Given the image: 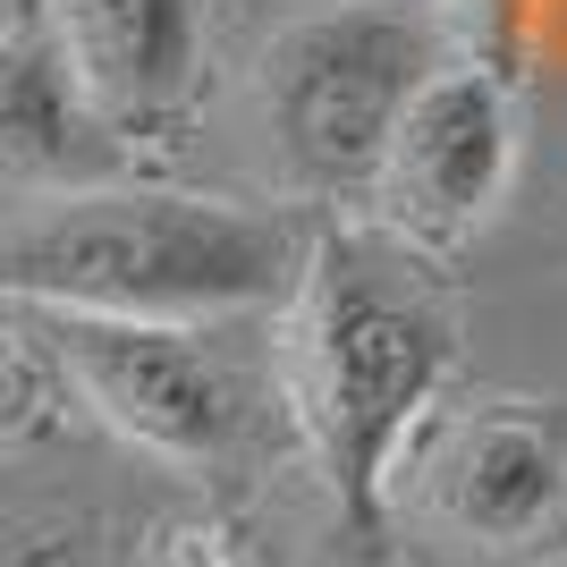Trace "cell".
Listing matches in <instances>:
<instances>
[{
    "label": "cell",
    "mask_w": 567,
    "mask_h": 567,
    "mask_svg": "<svg viewBox=\"0 0 567 567\" xmlns=\"http://www.w3.org/2000/svg\"><path fill=\"white\" fill-rule=\"evenodd\" d=\"M457 364V306L390 229H322L297 255L280 331V390L313 474L355 543L381 525V492L432 390Z\"/></svg>",
    "instance_id": "cell-1"
},
{
    "label": "cell",
    "mask_w": 567,
    "mask_h": 567,
    "mask_svg": "<svg viewBox=\"0 0 567 567\" xmlns=\"http://www.w3.org/2000/svg\"><path fill=\"white\" fill-rule=\"evenodd\" d=\"M288 220L169 187H85L0 237V288L25 306L127 313V322H220L271 306L297 280Z\"/></svg>",
    "instance_id": "cell-2"
},
{
    "label": "cell",
    "mask_w": 567,
    "mask_h": 567,
    "mask_svg": "<svg viewBox=\"0 0 567 567\" xmlns=\"http://www.w3.org/2000/svg\"><path fill=\"white\" fill-rule=\"evenodd\" d=\"M441 43L450 34L424 0H339V9H313L288 25L255 76L262 136L280 153L288 187L306 195L373 187L406 102L450 69Z\"/></svg>",
    "instance_id": "cell-3"
},
{
    "label": "cell",
    "mask_w": 567,
    "mask_h": 567,
    "mask_svg": "<svg viewBox=\"0 0 567 567\" xmlns=\"http://www.w3.org/2000/svg\"><path fill=\"white\" fill-rule=\"evenodd\" d=\"M34 331L51 339L60 373L85 390L118 441H136L178 466H220L246 441V390L229 355L204 339V322H127V313L34 306Z\"/></svg>",
    "instance_id": "cell-4"
},
{
    "label": "cell",
    "mask_w": 567,
    "mask_h": 567,
    "mask_svg": "<svg viewBox=\"0 0 567 567\" xmlns=\"http://www.w3.org/2000/svg\"><path fill=\"white\" fill-rule=\"evenodd\" d=\"M567 517V432L543 406H474L406 474V525L457 567H508Z\"/></svg>",
    "instance_id": "cell-5"
},
{
    "label": "cell",
    "mask_w": 567,
    "mask_h": 567,
    "mask_svg": "<svg viewBox=\"0 0 567 567\" xmlns=\"http://www.w3.org/2000/svg\"><path fill=\"white\" fill-rule=\"evenodd\" d=\"M508 178H517V85L508 69L457 60L406 102L399 136L373 169V204L399 246L450 255L499 213Z\"/></svg>",
    "instance_id": "cell-6"
},
{
    "label": "cell",
    "mask_w": 567,
    "mask_h": 567,
    "mask_svg": "<svg viewBox=\"0 0 567 567\" xmlns=\"http://www.w3.org/2000/svg\"><path fill=\"white\" fill-rule=\"evenodd\" d=\"M43 18L118 136L178 118V102L195 94V60H204L195 0H51Z\"/></svg>",
    "instance_id": "cell-7"
},
{
    "label": "cell",
    "mask_w": 567,
    "mask_h": 567,
    "mask_svg": "<svg viewBox=\"0 0 567 567\" xmlns=\"http://www.w3.org/2000/svg\"><path fill=\"white\" fill-rule=\"evenodd\" d=\"M118 153H127V136L76 85L51 18L9 25L0 34V178L9 187L85 195V187L118 178Z\"/></svg>",
    "instance_id": "cell-8"
},
{
    "label": "cell",
    "mask_w": 567,
    "mask_h": 567,
    "mask_svg": "<svg viewBox=\"0 0 567 567\" xmlns=\"http://www.w3.org/2000/svg\"><path fill=\"white\" fill-rule=\"evenodd\" d=\"M441 34L457 43V60H483V69H517L525 43V0H432Z\"/></svg>",
    "instance_id": "cell-9"
}]
</instances>
